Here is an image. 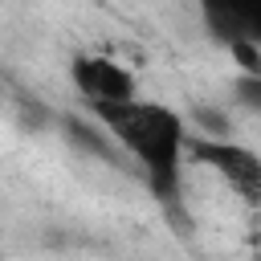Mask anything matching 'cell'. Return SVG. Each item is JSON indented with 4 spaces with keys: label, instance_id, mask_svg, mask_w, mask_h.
<instances>
[{
    "label": "cell",
    "instance_id": "obj_1",
    "mask_svg": "<svg viewBox=\"0 0 261 261\" xmlns=\"http://www.w3.org/2000/svg\"><path fill=\"white\" fill-rule=\"evenodd\" d=\"M94 118L118 143V151L143 167V175L151 179V188L159 196H175L179 171L188 159V135H192L179 110L135 94L126 102L94 106Z\"/></svg>",
    "mask_w": 261,
    "mask_h": 261
},
{
    "label": "cell",
    "instance_id": "obj_2",
    "mask_svg": "<svg viewBox=\"0 0 261 261\" xmlns=\"http://www.w3.org/2000/svg\"><path fill=\"white\" fill-rule=\"evenodd\" d=\"M188 159L220 175L245 204H261V155L232 135H188Z\"/></svg>",
    "mask_w": 261,
    "mask_h": 261
},
{
    "label": "cell",
    "instance_id": "obj_3",
    "mask_svg": "<svg viewBox=\"0 0 261 261\" xmlns=\"http://www.w3.org/2000/svg\"><path fill=\"white\" fill-rule=\"evenodd\" d=\"M69 82H73V90L86 98L90 110H94V106H110V102H126V98L139 94L135 73H130L122 61L106 57V53H77V57L69 61Z\"/></svg>",
    "mask_w": 261,
    "mask_h": 261
},
{
    "label": "cell",
    "instance_id": "obj_4",
    "mask_svg": "<svg viewBox=\"0 0 261 261\" xmlns=\"http://www.w3.org/2000/svg\"><path fill=\"white\" fill-rule=\"evenodd\" d=\"M212 37L228 41H257L261 45V0H196Z\"/></svg>",
    "mask_w": 261,
    "mask_h": 261
},
{
    "label": "cell",
    "instance_id": "obj_5",
    "mask_svg": "<svg viewBox=\"0 0 261 261\" xmlns=\"http://www.w3.org/2000/svg\"><path fill=\"white\" fill-rule=\"evenodd\" d=\"M192 122H196L192 135H232L228 110H216V106H196L192 110Z\"/></svg>",
    "mask_w": 261,
    "mask_h": 261
},
{
    "label": "cell",
    "instance_id": "obj_6",
    "mask_svg": "<svg viewBox=\"0 0 261 261\" xmlns=\"http://www.w3.org/2000/svg\"><path fill=\"white\" fill-rule=\"evenodd\" d=\"M232 94H237V102H241L245 110L261 114V73H241V77L232 82Z\"/></svg>",
    "mask_w": 261,
    "mask_h": 261
},
{
    "label": "cell",
    "instance_id": "obj_7",
    "mask_svg": "<svg viewBox=\"0 0 261 261\" xmlns=\"http://www.w3.org/2000/svg\"><path fill=\"white\" fill-rule=\"evenodd\" d=\"M228 53L237 57L241 73H261V45L257 41H228Z\"/></svg>",
    "mask_w": 261,
    "mask_h": 261
}]
</instances>
